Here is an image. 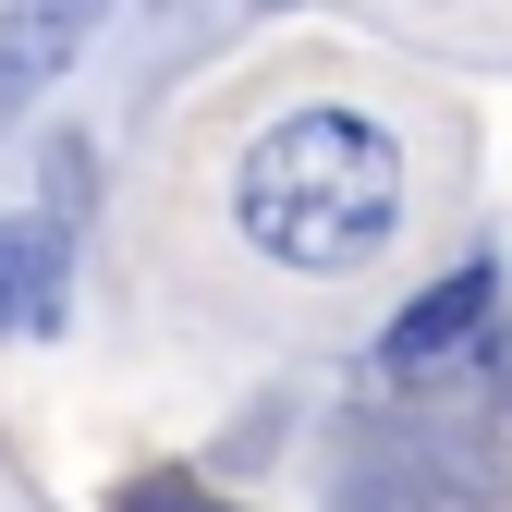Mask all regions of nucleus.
<instances>
[{"label": "nucleus", "instance_id": "nucleus-1", "mask_svg": "<svg viewBox=\"0 0 512 512\" xmlns=\"http://www.w3.org/2000/svg\"><path fill=\"white\" fill-rule=\"evenodd\" d=\"M232 220L293 281H342L366 256H391V232H403V147H391V122H366V110H281L269 135L244 147V171H232Z\"/></svg>", "mask_w": 512, "mask_h": 512}, {"label": "nucleus", "instance_id": "nucleus-2", "mask_svg": "<svg viewBox=\"0 0 512 512\" xmlns=\"http://www.w3.org/2000/svg\"><path fill=\"white\" fill-rule=\"evenodd\" d=\"M488 317H500V269H452L427 305L391 317V342H378V366L403 378V391H439V378L488 366Z\"/></svg>", "mask_w": 512, "mask_h": 512}, {"label": "nucleus", "instance_id": "nucleus-3", "mask_svg": "<svg viewBox=\"0 0 512 512\" xmlns=\"http://www.w3.org/2000/svg\"><path fill=\"white\" fill-rule=\"evenodd\" d=\"M98 25H110V0H13V13H0V135L86 61Z\"/></svg>", "mask_w": 512, "mask_h": 512}, {"label": "nucleus", "instance_id": "nucleus-4", "mask_svg": "<svg viewBox=\"0 0 512 512\" xmlns=\"http://www.w3.org/2000/svg\"><path fill=\"white\" fill-rule=\"evenodd\" d=\"M37 330H61V232L0 220V342H37Z\"/></svg>", "mask_w": 512, "mask_h": 512}]
</instances>
